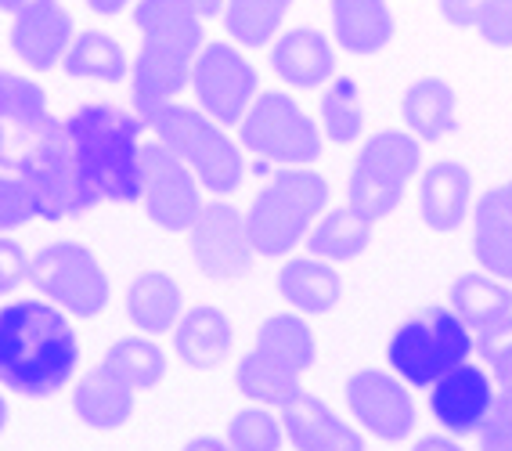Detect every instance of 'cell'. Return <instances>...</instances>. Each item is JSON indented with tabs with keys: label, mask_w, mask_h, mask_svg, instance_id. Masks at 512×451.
<instances>
[{
	"label": "cell",
	"mask_w": 512,
	"mask_h": 451,
	"mask_svg": "<svg viewBox=\"0 0 512 451\" xmlns=\"http://www.w3.org/2000/svg\"><path fill=\"white\" fill-rule=\"evenodd\" d=\"M80 365V340L58 307L19 300L0 307V383L15 394L51 397Z\"/></svg>",
	"instance_id": "cell-1"
},
{
	"label": "cell",
	"mask_w": 512,
	"mask_h": 451,
	"mask_svg": "<svg viewBox=\"0 0 512 451\" xmlns=\"http://www.w3.org/2000/svg\"><path fill=\"white\" fill-rule=\"evenodd\" d=\"M134 26L141 29V51L134 58V109L148 112L174 102L192 83L202 44V19L181 0H138Z\"/></svg>",
	"instance_id": "cell-2"
},
{
	"label": "cell",
	"mask_w": 512,
	"mask_h": 451,
	"mask_svg": "<svg viewBox=\"0 0 512 451\" xmlns=\"http://www.w3.org/2000/svg\"><path fill=\"white\" fill-rule=\"evenodd\" d=\"M80 163L91 177L101 203H138L141 199V116L116 105H83L65 120Z\"/></svg>",
	"instance_id": "cell-3"
},
{
	"label": "cell",
	"mask_w": 512,
	"mask_h": 451,
	"mask_svg": "<svg viewBox=\"0 0 512 451\" xmlns=\"http://www.w3.org/2000/svg\"><path fill=\"white\" fill-rule=\"evenodd\" d=\"M318 340L307 318L300 314H271L260 329L246 358L238 361L235 387L256 405L282 408L293 394L303 390V372L314 365Z\"/></svg>",
	"instance_id": "cell-4"
},
{
	"label": "cell",
	"mask_w": 512,
	"mask_h": 451,
	"mask_svg": "<svg viewBox=\"0 0 512 451\" xmlns=\"http://www.w3.org/2000/svg\"><path fill=\"white\" fill-rule=\"evenodd\" d=\"M138 116L163 145H170L184 163L192 166L206 192L231 195L242 188V181H246L242 145H235L224 134V127L217 120H210L202 109L166 102L148 112H138Z\"/></svg>",
	"instance_id": "cell-5"
},
{
	"label": "cell",
	"mask_w": 512,
	"mask_h": 451,
	"mask_svg": "<svg viewBox=\"0 0 512 451\" xmlns=\"http://www.w3.org/2000/svg\"><path fill=\"white\" fill-rule=\"evenodd\" d=\"M329 206V185L311 166L282 170L256 192L246 213V228L260 257H285L293 253L307 231L314 228Z\"/></svg>",
	"instance_id": "cell-6"
},
{
	"label": "cell",
	"mask_w": 512,
	"mask_h": 451,
	"mask_svg": "<svg viewBox=\"0 0 512 451\" xmlns=\"http://www.w3.org/2000/svg\"><path fill=\"white\" fill-rule=\"evenodd\" d=\"M476 336L451 307H426L401 322L386 343V361L394 376L412 387H433L451 369L466 365Z\"/></svg>",
	"instance_id": "cell-7"
},
{
	"label": "cell",
	"mask_w": 512,
	"mask_h": 451,
	"mask_svg": "<svg viewBox=\"0 0 512 451\" xmlns=\"http://www.w3.org/2000/svg\"><path fill=\"white\" fill-rule=\"evenodd\" d=\"M15 174L29 188L33 203H37V217H44V221H65V217L87 213L101 203L80 163L73 134L58 120L47 127V134L37 145L29 148L26 159L15 166Z\"/></svg>",
	"instance_id": "cell-8"
},
{
	"label": "cell",
	"mask_w": 512,
	"mask_h": 451,
	"mask_svg": "<svg viewBox=\"0 0 512 451\" xmlns=\"http://www.w3.org/2000/svg\"><path fill=\"white\" fill-rule=\"evenodd\" d=\"M422 166V145L415 134L383 130L365 141L350 170V210L365 221H383L401 206L404 192Z\"/></svg>",
	"instance_id": "cell-9"
},
{
	"label": "cell",
	"mask_w": 512,
	"mask_h": 451,
	"mask_svg": "<svg viewBox=\"0 0 512 451\" xmlns=\"http://www.w3.org/2000/svg\"><path fill=\"white\" fill-rule=\"evenodd\" d=\"M238 141L256 159L282 166H311L325 148L318 123L285 91H267L256 98L246 120L238 123Z\"/></svg>",
	"instance_id": "cell-10"
},
{
	"label": "cell",
	"mask_w": 512,
	"mask_h": 451,
	"mask_svg": "<svg viewBox=\"0 0 512 451\" xmlns=\"http://www.w3.org/2000/svg\"><path fill=\"white\" fill-rule=\"evenodd\" d=\"M29 282L76 318H94L109 304V275L87 246L51 242L29 260Z\"/></svg>",
	"instance_id": "cell-11"
},
{
	"label": "cell",
	"mask_w": 512,
	"mask_h": 451,
	"mask_svg": "<svg viewBox=\"0 0 512 451\" xmlns=\"http://www.w3.org/2000/svg\"><path fill=\"white\" fill-rule=\"evenodd\" d=\"M192 87L199 109L220 127H238L260 98V76L235 44H206L195 58Z\"/></svg>",
	"instance_id": "cell-12"
},
{
	"label": "cell",
	"mask_w": 512,
	"mask_h": 451,
	"mask_svg": "<svg viewBox=\"0 0 512 451\" xmlns=\"http://www.w3.org/2000/svg\"><path fill=\"white\" fill-rule=\"evenodd\" d=\"M141 203L163 231H192L206 206L195 170L159 138L141 145Z\"/></svg>",
	"instance_id": "cell-13"
},
{
	"label": "cell",
	"mask_w": 512,
	"mask_h": 451,
	"mask_svg": "<svg viewBox=\"0 0 512 451\" xmlns=\"http://www.w3.org/2000/svg\"><path fill=\"white\" fill-rule=\"evenodd\" d=\"M188 249L202 275L213 282H235L249 275L256 260V246L249 239L246 217L231 203H206L188 231Z\"/></svg>",
	"instance_id": "cell-14"
},
{
	"label": "cell",
	"mask_w": 512,
	"mask_h": 451,
	"mask_svg": "<svg viewBox=\"0 0 512 451\" xmlns=\"http://www.w3.org/2000/svg\"><path fill=\"white\" fill-rule=\"evenodd\" d=\"M347 405L357 423L379 441H404L415 430L412 394L394 372L357 369L347 379Z\"/></svg>",
	"instance_id": "cell-15"
},
{
	"label": "cell",
	"mask_w": 512,
	"mask_h": 451,
	"mask_svg": "<svg viewBox=\"0 0 512 451\" xmlns=\"http://www.w3.org/2000/svg\"><path fill=\"white\" fill-rule=\"evenodd\" d=\"M51 123L44 87L0 69V170H15Z\"/></svg>",
	"instance_id": "cell-16"
},
{
	"label": "cell",
	"mask_w": 512,
	"mask_h": 451,
	"mask_svg": "<svg viewBox=\"0 0 512 451\" xmlns=\"http://www.w3.org/2000/svg\"><path fill=\"white\" fill-rule=\"evenodd\" d=\"M73 37V19L62 8V0H29L26 8L11 15V51L33 73H47L62 65Z\"/></svg>",
	"instance_id": "cell-17"
},
{
	"label": "cell",
	"mask_w": 512,
	"mask_h": 451,
	"mask_svg": "<svg viewBox=\"0 0 512 451\" xmlns=\"http://www.w3.org/2000/svg\"><path fill=\"white\" fill-rule=\"evenodd\" d=\"M494 379L491 372H484L480 365H458L444 379L433 383L430 408L437 415V423L444 430H451L455 437H466V433H480L487 412L494 405Z\"/></svg>",
	"instance_id": "cell-18"
},
{
	"label": "cell",
	"mask_w": 512,
	"mask_h": 451,
	"mask_svg": "<svg viewBox=\"0 0 512 451\" xmlns=\"http://www.w3.org/2000/svg\"><path fill=\"white\" fill-rule=\"evenodd\" d=\"M282 430L296 451H365V437L307 390L282 405Z\"/></svg>",
	"instance_id": "cell-19"
},
{
	"label": "cell",
	"mask_w": 512,
	"mask_h": 451,
	"mask_svg": "<svg viewBox=\"0 0 512 451\" xmlns=\"http://www.w3.org/2000/svg\"><path fill=\"white\" fill-rule=\"evenodd\" d=\"M473 203V177L455 159H440L422 170L419 217L430 231H458Z\"/></svg>",
	"instance_id": "cell-20"
},
{
	"label": "cell",
	"mask_w": 512,
	"mask_h": 451,
	"mask_svg": "<svg viewBox=\"0 0 512 451\" xmlns=\"http://www.w3.org/2000/svg\"><path fill=\"white\" fill-rule=\"evenodd\" d=\"M271 69L296 91H314L336 76V51L318 29H289L271 47Z\"/></svg>",
	"instance_id": "cell-21"
},
{
	"label": "cell",
	"mask_w": 512,
	"mask_h": 451,
	"mask_svg": "<svg viewBox=\"0 0 512 451\" xmlns=\"http://www.w3.org/2000/svg\"><path fill=\"white\" fill-rule=\"evenodd\" d=\"M473 253L484 271L512 282V181L480 195L473 210Z\"/></svg>",
	"instance_id": "cell-22"
},
{
	"label": "cell",
	"mask_w": 512,
	"mask_h": 451,
	"mask_svg": "<svg viewBox=\"0 0 512 451\" xmlns=\"http://www.w3.org/2000/svg\"><path fill=\"white\" fill-rule=\"evenodd\" d=\"M174 347H177V358L188 369L210 372L235 347V325H231V318L224 311H217L210 304H199L192 311H184L181 322L174 325Z\"/></svg>",
	"instance_id": "cell-23"
},
{
	"label": "cell",
	"mask_w": 512,
	"mask_h": 451,
	"mask_svg": "<svg viewBox=\"0 0 512 451\" xmlns=\"http://www.w3.org/2000/svg\"><path fill=\"white\" fill-rule=\"evenodd\" d=\"M332 33L350 55H379L397 33L394 11L386 0H332Z\"/></svg>",
	"instance_id": "cell-24"
},
{
	"label": "cell",
	"mask_w": 512,
	"mask_h": 451,
	"mask_svg": "<svg viewBox=\"0 0 512 451\" xmlns=\"http://www.w3.org/2000/svg\"><path fill=\"white\" fill-rule=\"evenodd\" d=\"M134 394H138V390L130 387L127 379H119L116 372L101 361L98 369H91L76 383L73 412L80 415L91 430L112 433L134 415Z\"/></svg>",
	"instance_id": "cell-25"
},
{
	"label": "cell",
	"mask_w": 512,
	"mask_h": 451,
	"mask_svg": "<svg viewBox=\"0 0 512 451\" xmlns=\"http://www.w3.org/2000/svg\"><path fill=\"white\" fill-rule=\"evenodd\" d=\"M401 116L419 141H444L458 130V94L440 76H419L404 91Z\"/></svg>",
	"instance_id": "cell-26"
},
{
	"label": "cell",
	"mask_w": 512,
	"mask_h": 451,
	"mask_svg": "<svg viewBox=\"0 0 512 451\" xmlns=\"http://www.w3.org/2000/svg\"><path fill=\"white\" fill-rule=\"evenodd\" d=\"M278 296L303 314H329L343 300V278L329 260L293 257L278 271Z\"/></svg>",
	"instance_id": "cell-27"
},
{
	"label": "cell",
	"mask_w": 512,
	"mask_h": 451,
	"mask_svg": "<svg viewBox=\"0 0 512 451\" xmlns=\"http://www.w3.org/2000/svg\"><path fill=\"white\" fill-rule=\"evenodd\" d=\"M451 311L476 332L491 329V325L505 322L512 314V289L491 271H466L451 282Z\"/></svg>",
	"instance_id": "cell-28"
},
{
	"label": "cell",
	"mask_w": 512,
	"mask_h": 451,
	"mask_svg": "<svg viewBox=\"0 0 512 451\" xmlns=\"http://www.w3.org/2000/svg\"><path fill=\"white\" fill-rule=\"evenodd\" d=\"M181 307V286L170 275H163V271H145L127 289V318L141 332H148V336L174 329L184 314Z\"/></svg>",
	"instance_id": "cell-29"
},
{
	"label": "cell",
	"mask_w": 512,
	"mask_h": 451,
	"mask_svg": "<svg viewBox=\"0 0 512 451\" xmlns=\"http://www.w3.org/2000/svg\"><path fill=\"white\" fill-rule=\"evenodd\" d=\"M62 69L76 80H98V83H119L130 73L127 51L116 37L101 33V29H87L76 33L69 51L62 58Z\"/></svg>",
	"instance_id": "cell-30"
},
{
	"label": "cell",
	"mask_w": 512,
	"mask_h": 451,
	"mask_svg": "<svg viewBox=\"0 0 512 451\" xmlns=\"http://www.w3.org/2000/svg\"><path fill=\"white\" fill-rule=\"evenodd\" d=\"M372 242V221L357 217L350 206L329 210L307 231V253L318 260H354Z\"/></svg>",
	"instance_id": "cell-31"
},
{
	"label": "cell",
	"mask_w": 512,
	"mask_h": 451,
	"mask_svg": "<svg viewBox=\"0 0 512 451\" xmlns=\"http://www.w3.org/2000/svg\"><path fill=\"white\" fill-rule=\"evenodd\" d=\"M289 8H293V0H228L224 29L242 47H267L275 40Z\"/></svg>",
	"instance_id": "cell-32"
},
{
	"label": "cell",
	"mask_w": 512,
	"mask_h": 451,
	"mask_svg": "<svg viewBox=\"0 0 512 451\" xmlns=\"http://www.w3.org/2000/svg\"><path fill=\"white\" fill-rule=\"evenodd\" d=\"M440 15L455 29H473L491 47H512V0H440Z\"/></svg>",
	"instance_id": "cell-33"
},
{
	"label": "cell",
	"mask_w": 512,
	"mask_h": 451,
	"mask_svg": "<svg viewBox=\"0 0 512 451\" xmlns=\"http://www.w3.org/2000/svg\"><path fill=\"white\" fill-rule=\"evenodd\" d=\"M101 361H105L119 379H127L134 390L159 387L163 376H166L163 347H159L156 340H145V336H127V340L112 343Z\"/></svg>",
	"instance_id": "cell-34"
},
{
	"label": "cell",
	"mask_w": 512,
	"mask_h": 451,
	"mask_svg": "<svg viewBox=\"0 0 512 451\" xmlns=\"http://www.w3.org/2000/svg\"><path fill=\"white\" fill-rule=\"evenodd\" d=\"M321 127L325 138L336 145H350L365 130V105L357 91L354 76H332L325 94H321Z\"/></svg>",
	"instance_id": "cell-35"
},
{
	"label": "cell",
	"mask_w": 512,
	"mask_h": 451,
	"mask_svg": "<svg viewBox=\"0 0 512 451\" xmlns=\"http://www.w3.org/2000/svg\"><path fill=\"white\" fill-rule=\"evenodd\" d=\"M285 430L264 408H242L228 426L231 451H282Z\"/></svg>",
	"instance_id": "cell-36"
},
{
	"label": "cell",
	"mask_w": 512,
	"mask_h": 451,
	"mask_svg": "<svg viewBox=\"0 0 512 451\" xmlns=\"http://www.w3.org/2000/svg\"><path fill=\"white\" fill-rule=\"evenodd\" d=\"M476 347H480V358L487 361L498 390H512V314L505 322L476 332Z\"/></svg>",
	"instance_id": "cell-37"
},
{
	"label": "cell",
	"mask_w": 512,
	"mask_h": 451,
	"mask_svg": "<svg viewBox=\"0 0 512 451\" xmlns=\"http://www.w3.org/2000/svg\"><path fill=\"white\" fill-rule=\"evenodd\" d=\"M37 217V203L15 170H0V231L19 228Z\"/></svg>",
	"instance_id": "cell-38"
},
{
	"label": "cell",
	"mask_w": 512,
	"mask_h": 451,
	"mask_svg": "<svg viewBox=\"0 0 512 451\" xmlns=\"http://www.w3.org/2000/svg\"><path fill=\"white\" fill-rule=\"evenodd\" d=\"M480 451H512V390H498L480 426Z\"/></svg>",
	"instance_id": "cell-39"
},
{
	"label": "cell",
	"mask_w": 512,
	"mask_h": 451,
	"mask_svg": "<svg viewBox=\"0 0 512 451\" xmlns=\"http://www.w3.org/2000/svg\"><path fill=\"white\" fill-rule=\"evenodd\" d=\"M29 278V260H26V249L19 242L11 239H0V296L15 293Z\"/></svg>",
	"instance_id": "cell-40"
},
{
	"label": "cell",
	"mask_w": 512,
	"mask_h": 451,
	"mask_svg": "<svg viewBox=\"0 0 512 451\" xmlns=\"http://www.w3.org/2000/svg\"><path fill=\"white\" fill-rule=\"evenodd\" d=\"M181 4L199 19H220L224 8H228V0H181Z\"/></svg>",
	"instance_id": "cell-41"
},
{
	"label": "cell",
	"mask_w": 512,
	"mask_h": 451,
	"mask_svg": "<svg viewBox=\"0 0 512 451\" xmlns=\"http://www.w3.org/2000/svg\"><path fill=\"white\" fill-rule=\"evenodd\" d=\"M412 451H466L462 444H455L451 437H422Z\"/></svg>",
	"instance_id": "cell-42"
},
{
	"label": "cell",
	"mask_w": 512,
	"mask_h": 451,
	"mask_svg": "<svg viewBox=\"0 0 512 451\" xmlns=\"http://www.w3.org/2000/svg\"><path fill=\"white\" fill-rule=\"evenodd\" d=\"M181 451H231V444L220 441V437H195V441H188Z\"/></svg>",
	"instance_id": "cell-43"
},
{
	"label": "cell",
	"mask_w": 512,
	"mask_h": 451,
	"mask_svg": "<svg viewBox=\"0 0 512 451\" xmlns=\"http://www.w3.org/2000/svg\"><path fill=\"white\" fill-rule=\"evenodd\" d=\"M127 4H134V0H87V8H91L94 15H119Z\"/></svg>",
	"instance_id": "cell-44"
},
{
	"label": "cell",
	"mask_w": 512,
	"mask_h": 451,
	"mask_svg": "<svg viewBox=\"0 0 512 451\" xmlns=\"http://www.w3.org/2000/svg\"><path fill=\"white\" fill-rule=\"evenodd\" d=\"M29 0H0V11H8V15H15L19 8H26Z\"/></svg>",
	"instance_id": "cell-45"
},
{
	"label": "cell",
	"mask_w": 512,
	"mask_h": 451,
	"mask_svg": "<svg viewBox=\"0 0 512 451\" xmlns=\"http://www.w3.org/2000/svg\"><path fill=\"white\" fill-rule=\"evenodd\" d=\"M4 426H8V401L0 397V433H4Z\"/></svg>",
	"instance_id": "cell-46"
}]
</instances>
